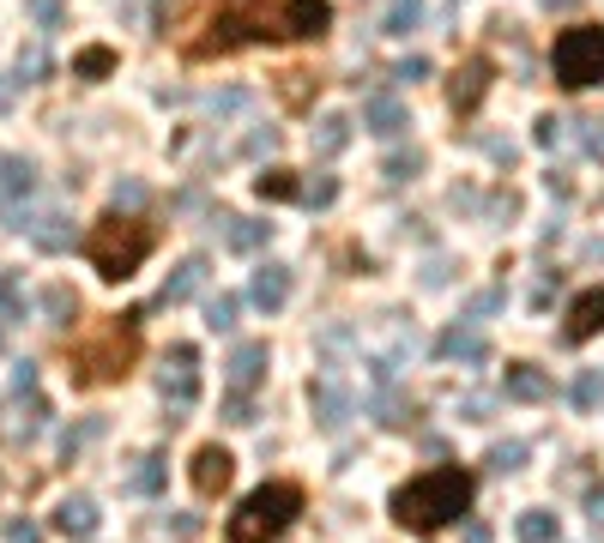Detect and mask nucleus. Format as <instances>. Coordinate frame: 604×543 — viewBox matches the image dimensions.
Returning <instances> with one entry per match:
<instances>
[{"mask_svg":"<svg viewBox=\"0 0 604 543\" xmlns=\"http://www.w3.org/2000/svg\"><path fill=\"white\" fill-rule=\"evenodd\" d=\"M599 333H604V285L575 297V309H568V321H563V345H587V338H599Z\"/></svg>","mask_w":604,"mask_h":543,"instance_id":"9","label":"nucleus"},{"mask_svg":"<svg viewBox=\"0 0 604 543\" xmlns=\"http://www.w3.org/2000/svg\"><path fill=\"white\" fill-rule=\"evenodd\" d=\"M25 7L37 13V25H43V31H55V25H61V0H25Z\"/></svg>","mask_w":604,"mask_h":543,"instance_id":"41","label":"nucleus"},{"mask_svg":"<svg viewBox=\"0 0 604 543\" xmlns=\"http://www.w3.org/2000/svg\"><path fill=\"white\" fill-rule=\"evenodd\" d=\"M490 79H496V61H490V55H466V67L454 73V85H447V97H454V116H472V109L484 104Z\"/></svg>","mask_w":604,"mask_h":543,"instance_id":"8","label":"nucleus"},{"mask_svg":"<svg viewBox=\"0 0 604 543\" xmlns=\"http://www.w3.org/2000/svg\"><path fill=\"white\" fill-rule=\"evenodd\" d=\"M502 393H508V399H520V405H544V399H551V375H544V369H532V362H508Z\"/></svg>","mask_w":604,"mask_h":543,"instance_id":"16","label":"nucleus"},{"mask_svg":"<svg viewBox=\"0 0 604 543\" xmlns=\"http://www.w3.org/2000/svg\"><path fill=\"white\" fill-rule=\"evenodd\" d=\"M206 290V260L200 254H188L182 266L164 278V290H158V309H176V302H188V297H200Z\"/></svg>","mask_w":604,"mask_h":543,"instance_id":"14","label":"nucleus"},{"mask_svg":"<svg viewBox=\"0 0 604 543\" xmlns=\"http://www.w3.org/2000/svg\"><path fill=\"white\" fill-rule=\"evenodd\" d=\"M237 309H242V302L218 290V297L206 302V326H212V333H237Z\"/></svg>","mask_w":604,"mask_h":543,"instance_id":"32","label":"nucleus"},{"mask_svg":"<svg viewBox=\"0 0 604 543\" xmlns=\"http://www.w3.org/2000/svg\"><path fill=\"white\" fill-rule=\"evenodd\" d=\"M158 393L170 405H194L200 399V350L194 345H176L158 369Z\"/></svg>","mask_w":604,"mask_h":543,"instance_id":"7","label":"nucleus"},{"mask_svg":"<svg viewBox=\"0 0 604 543\" xmlns=\"http://www.w3.org/2000/svg\"><path fill=\"white\" fill-rule=\"evenodd\" d=\"M254 194H261V200H297L302 176H297V169H266V176H254Z\"/></svg>","mask_w":604,"mask_h":543,"instance_id":"26","label":"nucleus"},{"mask_svg":"<svg viewBox=\"0 0 604 543\" xmlns=\"http://www.w3.org/2000/svg\"><path fill=\"white\" fill-rule=\"evenodd\" d=\"M418 19H423V0H394L387 19H382V31L387 37H406V31H418Z\"/></svg>","mask_w":604,"mask_h":543,"instance_id":"29","label":"nucleus"},{"mask_svg":"<svg viewBox=\"0 0 604 543\" xmlns=\"http://www.w3.org/2000/svg\"><path fill=\"white\" fill-rule=\"evenodd\" d=\"M423 73H430V61H423V55H411V61H399V67H394V79H399V85H418Z\"/></svg>","mask_w":604,"mask_h":543,"instance_id":"43","label":"nucleus"},{"mask_svg":"<svg viewBox=\"0 0 604 543\" xmlns=\"http://www.w3.org/2000/svg\"><path fill=\"white\" fill-rule=\"evenodd\" d=\"M158 248V230L140 218H121V212H109V218L92 224V236H85V260L97 266V278H109V285H121V278H133V272L145 266V254Z\"/></svg>","mask_w":604,"mask_h":543,"instance_id":"3","label":"nucleus"},{"mask_svg":"<svg viewBox=\"0 0 604 543\" xmlns=\"http://www.w3.org/2000/svg\"><path fill=\"white\" fill-rule=\"evenodd\" d=\"M369 417H375L382 429H406L411 417H418V405H411L399 387H382V393H375V405H369Z\"/></svg>","mask_w":604,"mask_h":543,"instance_id":"22","label":"nucleus"},{"mask_svg":"<svg viewBox=\"0 0 604 543\" xmlns=\"http://www.w3.org/2000/svg\"><path fill=\"white\" fill-rule=\"evenodd\" d=\"M315 423L327 429V435H339L345 423H351V411H357V399H351V387H339V381H315Z\"/></svg>","mask_w":604,"mask_h":543,"instance_id":"10","label":"nucleus"},{"mask_svg":"<svg viewBox=\"0 0 604 543\" xmlns=\"http://www.w3.org/2000/svg\"><path fill=\"white\" fill-rule=\"evenodd\" d=\"M568 399H575L580 411H599V399H604V369H580L575 387H568Z\"/></svg>","mask_w":604,"mask_h":543,"instance_id":"28","label":"nucleus"},{"mask_svg":"<svg viewBox=\"0 0 604 543\" xmlns=\"http://www.w3.org/2000/svg\"><path fill=\"white\" fill-rule=\"evenodd\" d=\"M31 188H37V164H31V157H0V200L19 206Z\"/></svg>","mask_w":604,"mask_h":543,"instance_id":"20","label":"nucleus"},{"mask_svg":"<svg viewBox=\"0 0 604 543\" xmlns=\"http://www.w3.org/2000/svg\"><path fill=\"white\" fill-rule=\"evenodd\" d=\"M544 7H551V13H556V7H575V0H544Z\"/></svg>","mask_w":604,"mask_h":543,"instance_id":"50","label":"nucleus"},{"mask_svg":"<svg viewBox=\"0 0 604 543\" xmlns=\"http://www.w3.org/2000/svg\"><path fill=\"white\" fill-rule=\"evenodd\" d=\"M97 526H104V514H97L92 495H67V502L55 507V531H61V538H73V543L97 538Z\"/></svg>","mask_w":604,"mask_h":543,"instance_id":"11","label":"nucleus"},{"mask_svg":"<svg viewBox=\"0 0 604 543\" xmlns=\"http://www.w3.org/2000/svg\"><path fill=\"white\" fill-rule=\"evenodd\" d=\"M43 73H49V49H43V43H25V49H19V79L31 85V79H43Z\"/></svg>","mask_w":604,"mask_h":543,"instance_id":"34","label":"nucleus"},{"mask_svg":"<svg viewBox=\"0 0 604 543\" xmlns=\"http://www.w3.org/2000/svg\"><path fill=\"white\" fill-rule=\"evenodd\" d=\"M164 483H170V459H164V452H140V459H133L128 490H133V495H158Z\"/></svg>","mask_w":604,"mask_h":543,"instance_id":"21","label":"nucleus"},{"mask_svg":"<svg viewBox=\"0 0 604 543\" xmlns=\"http://www.w3.org/2000/svg\"><path fill=\"white\" fill-rule=\"evenodd\" d=\"M345 145H351V121H345V116H321L315 121V152L321 157H339Z\"/></svg>","mask_w":604,"mask_h":543,"instance_id":"25","label":"nucleus"},{"mask_svg":"<svg viewBox=\"0 0 604 543\" xmlns=\"http://www.w3.org/2000/svg\"><path fill=\"white\" fill-rule=\"evenodd\" d=\"M121 206H128V212L145 206V181H116V212H121Z\"/></svg>","mask_w":604,"mask_h":543,"instance_id":"40","label":"nucleus"},{"mask_svg":"<svg viewBox=\"0 0 604 543\" xmlns=\"http://www.w3.org/2000/svg\"><path fill=\"white\" fill-rule=\"evenodd\" d=\"M249 302L266 314H278L290 302V266H261L254 272V285H249Z\"/></svg>","mask_w":604,"mask_h":543,"instance_id":"18","label":"nucleus"},{"mask_svg":"<svg viewBox=\"0 0 604 543\" xmlns=\"http://www.w3.org/2000/svg\"><path fill=\"white\" fill-rule=\"evenodd\" d=\"M273 145H278V133H273V128H266V133H249V152H254V157L273 152Z\"/></svg>","mask_w":604,"mask_h":543,"instance_id":"46","label":"nucleus"},{"mask_svg":"<svg viewBox=\"0 0 604 543\" xmlns=\"http://www.w3.org/2000/svg\"><path fill=\"white\" fill-rule=\"evenodd\" d=\"M587 514H592V519H599V526H604V490H599V495H592V502H587Z\"/></svg>","mask_w":604,"mask_h":543,"instance_id":"49","label":"nucleus"},{"mask_svg":"<svg viewBox=\"0 0 604 543\" xmlns=\"http://www.w3.org/2000/svg\"><path fill=\"white\" fill-rule=\"evenodd\" d=\"M266 345H237L230 350V362H224V381H230V393H254L266 381Z\"/></svg>","mask_w":604,"mask_h":543,"instance_id":"12","label":"nucleus"},{"mask_svg":"<svg viewBox=\"0 0 604 543\" xmlns=\"http://www.w3.org/2000/svg\"><path fill=\"white\" fill-rule=\"evenodd\" d=\"M25 290H19V278L7 266H0V326H13V321H25Z\"/></svg>","mask_w":604,"mask_h":543,"instance_id":"27","label":"nucleus"},{"mask_svg":"<svg viewBox=\"0 0 604 543\" xmlns=\"http://www.w3.org/2000/svg\"><path fill=\"white\" fill-rule=\"evenodd\" d=\"M230 471H237V459H230V452H224L218 441L194 452V490H200V495H218L224 483H230Z\"/></svg>","mask_w":604,"mask_h":543,"instance_id":"17","label":"nucleus"},{"mask_svg":"<svg viewBox=\"0 0 604 543\" xmlns=\"http://www.w3.org/2000/svg\"><path fill=\"white\" fill-rule=\"evenodd\" d=\"M435 357H442V362H484L490 338L478 333V326H447V333L435 338Z\"/></svg>","mask_w":604,"mask_h":543,"instance_id":"15","label":"nucleus"},{"mask_svg":"<svg viewBox=\"0 0 604 543\" xmlns=\"http://www.w3.org/2000/svg\"><path fill=\"white\" fill-rule=\"evenodd\" d=\"M43 314H49V326H73V314H80V290H73V285H49V290H43Z\"/></svg>","mask_w":604,"mask_h":543,"instance_id":"24","label":"nucleus"},{"mask_svg":"<svg viewBox=\"0 0 604 543\" xmlns=\"http://www.w3.org/2000/svg\"><path fill=\"white\" fill-rule=\"evenodd\" d=\"M520 543H556V514H539V507H532V514H520Z\"/></svg>","mask_w":604,"mask_h":543,"instance_id":"31","label":"nucleus"},{"mask_svg":"<svg viewBox=\"0 0 604 543\" xmlns=\"http://www.w3.org/2000/svg\"><path fill=\"white\" fill-rule=\"evenodd\" d=\"M363 128L382 133V140H399V133L411 128V121H406V104H399L394 90H375V97H363Z\"/></svg>","mask_w":604,"mask_h":543,"instance_id":"13","label":"nucleus"},{"mask_svg":"<svg viewBox=\"0 0 604 543\" xmlns=\"http://www.w3.org/2000/svg\"><path fill=\"white\" fill-rule=\"evenodd\" d=\"M472 495H478V483H472V471H460V466H435V471H423V478H411V483H399L394 490V519L406 531H442V526H454V519L472 507Z\"/></svg>","mask_w":604,"mask_h":543,"instance_id":"2","label":"nucleus"},{"mask_svg":"<svg viewBox=\"0 0 604 543\" xmlns=\"http://www.w3.org/2000/svg\"><path fill=\"white\" fill-rule=\"evenodd\" d=\"M73 73H80V79H104V73H116V49H80Z\"/></svg>","mask_w":604,"mask_h":543,"instance_id":"33","label":"nucleus"},{"mask_svg":"<svg viewBox=\"0 0 604 543\" xmlns=\"http://www.w3.org/2000/svg\"><path fill=\"white\" fill-rule=\"evenodd\" d=\"M460 411H466V417H472V423H484V417H490V399H478V393H472V399H466V405H460Z\"/></svg>","mask_w":604,"mask_h":543,"instance_id":"47","label":"nucleus"},{"mask_svg":"<svg viewBox=\"0 0 604 543\" xmlns=\"http://www.w3.org/2000/svg\"><path fill=\"white\" fill-rule=\"evenodd\" d=\"M551 73L563 90L604 85V25H575L551 43Z\"/></svg>","mask_w":604,"mask_h":543,"instance_id":"6","label":"nucleus"},{"mask_svg":"<svg viewBox=\"0 0 604 543\" xmlns=\"http://www.w3.org/2000/svg\"><path fill=\"white\" fill-rule=\"evenodd\" d=\"M418 169H423V152H394V157L382 164V176H387V181H411Z\"/></svg>","mask_w":604,"mask_h":543,"instance_id":"38","label":"nucleus"},{"mask_svg":"<svg viewBox=\"0 0 604 543\" xmlns=\"http://www.w3.org/2000/svg\"><path fill=\"white\" fill-rule=\"evenodd\" d=\"M309 79L315 73H302V67H290V73H278V90H285V104H309Z\"/></svg>","mask_w":604,"mask_h":543,"instance_id":"37","label":"nucleus"},{"mask_svg":"<svg viewBox=\"0 0 604 543\" xmlns=\"http://www.w3.org/2000/svg\"><path fill=\"white\" fill-rule=\"evenodd\" d=\"M302 206H333V200H339V181L333 176H315V181H302Z\"/></svg>","mask_w":604,"mask_h":543,"instance_id":"35","label":"nucleus"},{"mask_svg":"<svg viewBox=\"0 0 604 543\" xmlns=\"http://www.w3.org/2000/svg\"><path fill=\"white\" fill-rule=\"evenodd\" d=\"M43 423H49V405H43L37 393H31V399H19V411L7 417V429H0V435H7V441L19 447V441H37V435H43Z\"/></svg>","mask_w":604,"mask_h":543,"instance_id":"19","label":"nucleus"},{"mask_svg":"<svg viewBox=\"0 0 604 543\" xmlns=\"http://www.w3.org/2000/svg\"><path fill=\"white\" fill-rule=\"evenodd\" d=\"M140 321H145V309H133V314H121V321H109L104 338L73 350V381H80V387H104V381L128 375L133 357H140Z\"/></svg>","mask_w":604,"mask_h":543,"instance_id":"4","label":"nucleus"},{"mask_svg":"<svg viewBox=\"0 0 604 543\" xmlns=\"http://www.w3.org/2000/svg\"><path fill=\"white\" fill-rule=\"evenodd\" d=\"M224 423H230V429H249L254 423V405H249V393H237V399H230V405H224Z\"/></svg>","mask_w":604,"mask_h":543,"instance_id":"39","label":"nucleus"},{"mask_svg":"<svg viewBox=\"0 0 604 543\" xmlns=\"http://www.w3.org/2000/svg\"><path fill=\"white\" fill-rule=\"evenodd\" d=\"M333 7L327 0H218L200 37H188V61L237 55L249 43H309L327 37Z\"/></svg>","mask_w":604,"mask_h":543,"instance_id":"1","label":"nucleus"},{"mask_svg":"<svg viewBox=\"0 0 604 543\" xmlns=\"http://www.w3.org/2000/svg\"><path fill=\"white\" fill-rule=\"evenodd\" d=\"M587 128H592V133H587V152L604 157V121H587Z\"/></svg>","mask_w":604,"mask_h":543,"instance_id":"48","label":"nucleus"},{"mask_svg":"<svg viewBox=\"0 0 604 543\" xmlns=\"http://www.w3.org/2000/svg\"><path fill=\"white\" fill-rule=\"evenodd\" d=\"M490 471H496V478H514V471L526 466V441H496V447H490V459H484Z\"/></svg>","mask_w":604,"mask_h":543,"instance_id":"30","label":"nucleus"},{"mask_svg":"<svg viewBox=\"0 0 604 543\" xmlns=\"http://www.w3.org/2000/svg\"><path fill=\"white\" fill-rule=\"evenodd\" d=\"M556 140H563V121L544 116V121H539V145H556Z\"/></svg>","mask_w":604,"mask_h":543,"instance_id":"45","label":"nucleus"},{"mask_svg":"<svg viewBox=\"0 0 604 543\" xmlns=\"http://www.w3.org/2000/svg\"><path fill=\"white\" fill-rule=\"evenodd\" d=\"M266 236H273V224H254V218H224V242L237 248V254H254V248H266Z\"/></svg>","mask_w":604,"mask_h":543,"instance_id":"23","label":"nucleus"},{"mask_svg":"<svg viewBox=\"0 0 604 543\" xmlns=\"http://www.w3.org/2000/svg\"><path fill=\"white\" fill-rule=\"evenodd\" d=\"M0 345H7V326H0Z\"/></svg>","mask_w":604,"mask_h":543,"instance_id":"52","label":"nucleus"},{"mask_svg":"<svg viewBox=\"0 0 604 543\" xmlns=\"http://www.w3.org/2000/svg\"><path fill=\"white\" fill-rule=\"evenodd\" d=\"M97 435H104V417H85L80 429H67V435H61V452H67V459H73V452H80L85 441H97Z\"/></svg>","mask_w":604,"mask_h":543,"instance_id":"36","label":"nucleus"},{"mask_svg":"<svg viewBox=\"0 0 604 543\" xmlns=\"http://www.w3.org/2000/svg\"><path fill=\"white\" fill-rule=\"evenodd\" d=\"M297 514H302L297 483H266V490H254L249 502L230 514V543H273L297 526Z\"/></svg>","mask_w":604,"mask_h":543,"instance_id":"5","label":"nucleus"},{"mask_svg":"<svg viewBox=\"0 0 604 543\" xmlns=\"http://www.w3.org/2000/svg\"><path fill=\"white\" fill-rule=\"evenodd\" d=\"M7 543H43V531L31 526V519H13V526H7Z\"/></svg>","mask_w":604,"mask_h":543,"instance_id":"44","label":"nucleus"},{"mask_svg":"<svg viewBox=\"0 0 604 543\" xmlns=\"http://www.w3.org/2000/svg\"><path fill=\"white\" fill-rule=\"evenodd\" d=\"M13 393H19V399L37 393V362H13Z\"/></svg>","mask_w":604,"mask_h":543,"instance_id":"42","label":"nucleus"},{"mask_svg":"<svg viewBox=\"0 0 604 543\" xmlns=\"http://www.w3.org/2000/svg\"><path fill=\"white\" fill-rule=\"evenodd\" d=\"M0 104H13V90H7V85H0Z\"/></svg>","mask_w":604,"mask_h":543,"instance_id":"51","label":"nucleus"}]
</instances>
